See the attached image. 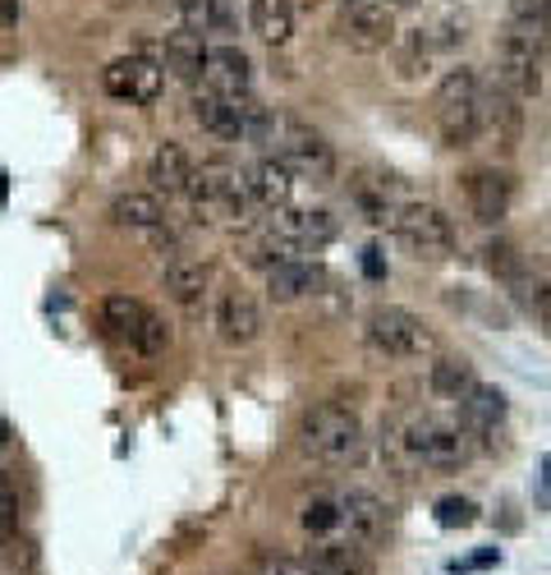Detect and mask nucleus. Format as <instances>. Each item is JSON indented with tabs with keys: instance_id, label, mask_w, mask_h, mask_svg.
<instances>
[{
	"instance_id": "nucleus-1",
	"label": "nucleus",
	"mask_w": 551,
	"mask_h": 575,
	"mask_svg": "<svg viewBox=\"0 0 551 575\" xmlns=\"http://www.w3.org/2000/svg\"><path fill=\"white\" fill-rule=\"evenodd\" d=\"M299 442L322 465H350V461H358V451H363V423H358V414L350 405L322 401L313 410H303Z\"/></svg>"
},
{
	"instance_id": "nucleus-2",
	"label": "nucleus",
	"mask_w": 551,
	"mask_h": 575,
	"mask_svg": "<svg viewBox=\"0 0 551 575\" xmlns=\"http://www.w3.org/2000/svg\"><path fill=\"white\" fill-rule=\"evenodd\" d=\"M401 446L414 465H427V470H465L474 461V438L465 423H450V419H437V414H423V419H409V429L401 433Z\"/></svg>"
},
{
	"instance_id": "nucleus-3",
	"label": "nucleus",
	"mask_w": 551,
	"mask_h": 575,
	"mask_svg": "<svg viewBox=\"0 0 551 575\" xmlns=\"http://www.w3.org/2000/svg\"><path fill=\"white\" fill-rule=\"evenodd\" d=\"M367 346L386 359H427L437 355V331L401 305H377L367 314Z\"/></svg>"
},
{
	"instance_id": "nucleus-4",
	"label": "nucleus",
	"mask_w": 551,
	"mask_h": 575,
	"mask_svg": "<svg viewBox=\"0 0 551 575\" xmlns=\"http://www.w3.org/2000/svg\"><path fill=\"white\" fill-rule=\"evenodd\" d=\"M391 226H395V239H401L414 258L441 263V258L455 254V226L437 203H405L401 212H395Z\"/></svg>"
},
{
	"instance_id": "nucleus-5",
	"label": "nucleus",
	"mask_w": 551,
	"mask_h": 575,
	"mask_svg": "<svg viewBox=\"0 0 551 575\" xmlns=\"http://www.w3.org/2000/svg\"><path fill=\"white\" fill-rule=\"evenodd\" d=\"M276 157L303 179H331L335 175V147L313 125H303V120H294V115H285L281 138H276Z\"/></svg>"
},
{
	"instance_id": "nucleus-6",
	"label": "nucleus",
	"mask_w": 551,
	"mask_h": 575,
	"mask_svg": "<svg viewBox=\"0 0 551 575\" xmlns=\"http://www.w3.org/2000/svg\"><path fill=\"white\" fill-rule=\"evenodd\" d=\"M162 83H166V70L157 60L147 55H119L102 70V88L115 97V102H134V106H147L162 97Z\"/></svg>"
},
{
	"instance_id": "nucleus-7",
	"label": "nucleus",
	"mask_w": 551,
	"mask_h": 575,
	"mask_svg": "<svg viewBox=\"0 0 551 575\" xmlns=\"http://www.w3.org/2000/svg\"><path fill=\"white\" fill-rule=\"evenodd\" d=\"M497 83L514 102H533L542 93V51L510 38V33H501V42H497Z\"/></svg>"
},
{
	"instance_id": "nucleus-8",
	"label": "nucleus",
	"mask_w": 551,
	"mask_h": 575,
	"mask_svg": "<svg viewBox=\"0 0 551 575\" xmlns=\"http://www.w3.org/2000/svg\"><path fill=\"white\" fill-rule=\"evenodd\" d=\"M465 203H469L478 226H501L510 203H514V179L497 166H474L465 175Z\"/></svg>"
},
{
	"instance_id": "nucleus-9",
	"label": "nucleus",
	"mask_w": 551,
	"mask_h": 575,
	"mask_svg": "<svg viewBox=\"0 0 551 575\" xmlns=\"http://www.w3.org/2000/svg\"><path fill=\"white\" fill-rule=\"evenodd\" d=\"M341 525L350 530L354 543H363V548L373 553L377 543H386V534H391V511L373 489H350L341 497Z\"/></svg>"
},
{
	"instance_id": "nucleus-10",
	"label": "nucleus",
	"mask_w": 551,
	"mask_h": 575,
	"mask_svg": "<svg viewBox=\"0 0 551 575\" xmlns=\"http://www.w3.org/2000/svg\"><path fill=\"white\" fill-rule=\"evenodd\" d=\"M202 88L221 97H249L253 88V60L239 47H207V65H202Z\"/></svg>"
},
{
	"instance_id": "nucleus-11",
	"label": "nucleus",
	"mask_w": 551,
	"mask_h": 575,
	"mask_svg": "<svg viewBox=\"0 0 551 575\" xmlns=\"http://www.w3.org/2000/svg\"><path fill=\"white\" fill-rule=\"evenodd\" d=\"M478 125L487 138H497L510 153L519 143V130H524V106H519L501 83H487V88H478Z\"/></svg>"
},
{
	"instance_id": "nucleus-12",
	"label": "nucleus",
	"mask_w": 551,
	"mask_h": 575,
	"mask_svg": "<svg viewBox=\"0 0 551 575\" xmlns=\"http://www.w3.org/2000/svg\"><path fill=\"white\" fill-rule=\"evenodd\" d=\"M341 38L363 55L386 51L395 42V10H386V6H350L345 23H341Z\"/></svg>"
},
{
	"instance_id": "nucleus-13",
	"label": "nucleus",
	"mask_w": 551,
	"mask_h": 575,
	"mask_svg": "<svg viewBox=\"0 0 551 575\" xmlns=\"http://www.w3.org/2000/svg\"><path fill=\"white\" fill-rule=\"evenodd\" d=\"M217 331H221V341L226 346H253L262 337V309H258V299L249 290H226L221 295V305H217Z\"/></svg>"
},
{
	"instance_id": "nucleus-14",
	"label": "nucleus",
	"mask_w": 551,
	"mask_h": 575,
	"mask_svg": "<svg viewBox=\"0 0 551 575\" xmlns=\"http://www.w3.org/2000/svg\"><path fill=\"white\" fill-rule=\"evenodd\" d=\"M147 179H152V194H166V198L189 194L194 162H189V153H184V143L162 138L157 147H152V157H147Z\"/></svg>"
},
{
	"instance_id": "nucleus-15",
	"label": "nucleus",
	"mask_w": 551,
	"mask_h": 575,
	"mask_svg": "<svg viewBox=\"0 0 551 575\" xmlns=\"http://www.w3.org/2000/svg\"><path fill=\"white\" fill-rule=\"evenodd\" d=\"M276 235L299 239V245H309V249H322L341 235V222H335L326 207H281L276 212Z\"/></svg>"
},
{
	"instance_id": "nucleus-16",
	"label": "nucleus",
	"mask_w": 551,
	"mask_h": 575,
	"mask_svg": "<svg viewBox=\"0 0 551 575\" xmlns=\"http://www.w3.org/2000/svg\"><path fill=\"white\" fill-rule=\"evenodd\" d=\"M249 97H221V93H207V88H202V93L194 97V120L207 134H217L226 143H239L243 138V102H249Z\"/></svg>"
},
{
	"instance_id": "nucleus-17",
	"label": "nucleus",
	"mask_w": 551,
	"mask_h": 575,
	"mask_svg": "<svg viewBox=\"0 0 551 575\" xmlns=\"http://www.w3.org/2000/svg\"><path fill=\"white\" fill-rule=\"evenodd\" d=\"M506 410H510V401H506V391L501 387H487V382H478L465 401H459V423L469 429V438H487V433H497L501 423H506Z\"/></svg>"
},
{
	"instance_id": "nucleus-18",
	"label": "nucleus",
	"mask_w": 551,
	"mask_h": 575,
	"mask_svg": "<svg viewBox=\"0 0 551 575\" xmlns=\"http://www.w3.org/2000/svg\"><path fill=\"white\" fill-rule=\"evenodd\" d=\"M162 286H166V295L175 299L179 309H198L207 286H211V263H202V258H170Z\"/></svg>"
},
{
	"instance_id": "nucleus-19",
	"label": "nucleus",
	"mask_w": 551,
	"mask_h": 575,
	"mask_svg": "<svg viewBox=\"0 0 551 575\" xmlns=\"http://www.w3.org/2000/svg\"><path fill=\"white\" fill-rule=\"evenodd\" d=\"M309 566L322 575H373V557L354 538H322L309 553Z\"/></svg>"
},
{
	"instance_id": "nucleus-20",
	"label": "nucleus",
	"mask_w": 551,
	"mask_h": 575,
	"mask_svg": "<svg viewBox=\"0 0 551 575\" xmlns=\"http://www.w3.org/2000/svg\"><path fill=\"white\" fill-rule=\"evenodd\" d=\"M249 194H253V203H262L271 212L290 207V198H294V171L281 157H262L249 171Z\"/></svg>"
},
{
	"instance_id": "nucleus-21",
	"label": "nucleus",
	"mask_w": 551,
	"mask_h": 575,
	"mask_svg": "<svg viewBox=\"0 0 551 575\" xmlns=\"http://www.w3.org/2000/svg\"><path fill=\"white\" fill-rule=\"evenodd\" d=\"M162 70H170L179 83H198L202 79V65H207V47H202V33H189V28H179V33L166 38L162 47Z\"/></svg>"
},
{
	"instance_id": "nucleus-22",
	"label": "nucleus",
	"mask_w": 551,
	"mask_h": 575,
	"mask_svg": "<svg viewBox=\"0 0 551 575\" xmlns=\"http://www.w3.org/2000/svg\"><path fill=\"white\" fill-rule=\"evenodd\" d=\"M506 33L538 47V51H547L551 47V0H510Z\"/></svg>"
},
{
	"instance_id": "nucleus-23",
	"label": "nucleus",
	"mask_w": 551,
	"mask_h": 575,
	"mask_svg": "<svg viewBox=\"0 0 551 575\" xmlns=\"http://www.w3.org/2000/svg\"><path fill=\"white\" fill-rule=\"evenodd\" d=\"M249 23L267 47H285L294 38V0H249Z\"/></svg>"
},
{
	"instance_id": "nucleus-24",
	"label": "nucleus",
	"mask_w": 551,
	"mask_h": 575,
	"mask_svg": "<svg viewBox=\"0 0 551 575\" xmlns=\"http://www.w3.org/2000/svg\"><path fill=\"white\" fill-rule=\"evenodd\" d=\"M318 281H322L318 267H309V263H276V267H267V295L276 299V305H294V299L313 295Z\"/></svg>"
},
{
	"instance_id": "nucleus-25",
	"label": "nucleus",
	"mask_w": 551,
	"mask_h": 575,
	"mask_svg": "<svg viewBox=\"0 0 551 575\" xmlns=\"http://www.w3.org/2000/svg\"><path fill=\"white\" fill-rule=\"evenodd\" d=\"M111 222L125 226V230H157L166 222V207L157 194H143V189H129L111 203Z\"/></svg>"
},
{
	"instance_id": "nucleus-26",
	"label": "nucleus",
	"mask_w": 551,
	"mask_h": 575,
	"mask_svg": "<svg viewBox=\"0 0 551 575\" xmlns=\"http://www.w3.org/2000/svg\"><path fill=\"white\" fill-rule=\"evenodd\" d=\"M427 387H433L437 401H465L469 391L478 387V378H474V364H469V359L441 355L437 364H433V373H427Z\"/></svg>"
},
{
	"instance_id": "nucleus-27",
	"label": "nucleus",
	"mask_w": 551,
	"mask_h": 575,
	"mask_svg": "<svg viewBox=\"0 0 551 575\" xmlns=\"http://www.w3.org/2000/svg\"><path fill=\"white\" fill-rule=\"evenodd\" d=\"M437 130L446 147H469L482 125H478V97L474 102H459V106H437Z\"/></svg>"
},
{
	"instance_id": "nucleus-28",
	"label": "nucleus",
	"mask_w": 551,
	"mask_h": 575,
	"mask_svg": "<svg viewBox=\"0 0 551 575\" xmlns=\"http://www.w3.org/2000/svg\"><path fill=\"white\" fill-rule=\"evenodd\" d=\"M147 314H152V309L143 305V299H134V295H106V299H102V322L115 331V337L138 341Z\"/></svg>"
},
{
	"instance_id": "nucleus-29",
	"label": "nucleus",
	"mask_w": 551,
	"mask_h": 575,
	"mask_svg": "<svg viewBox=\"0 0 551 575\" xmlns=\"http://www.w3.org/2000/svg\"><path fill=\"white\" fill-rule=\"evenodd\" d=\"M395 65H401V79H427V70H433V42H427V28L405 33Z\"/></svg>"
},
{
	"instance_id": "nucleus-30",
	"label": "nucleus",
	"mask_w": 551,
	"mask_h": 575,
	"mask_svg": "<svg viewBox=\"0 0 551 575\" xmlns=\"http://www.w3.org/2000/svg\"><path fill=\"white\" fill-rule=\"evenodd\" d=\"M299 525H303V534L326 538L331 530H341V502L335 497H309L303 511H299Z\"/></svg>"
},
{
	"instance_id": "nucleus-31",
	"label": "nucleus",
	"mask_w": 551,
	"mask_h": 575,
	"mask_svg": "<svg viewBox=\"0 0 551 575\" xmlns=\"http://www.w3.org/2000/svg\"><path fill=\"white\" fill-rule=\"evenodd\" d=\"M482 263H487V271H492L501 286H510L519 271H524V258H519V249L510 245V239H492V245L482 249Z\"/></svg>"
},
{
	"instance_id": "nucleus-32",
	"label": "nucleus",
	"mask_w": 551,
	"mask_h": 575,
	"mask_svg": "<svg viewBox=\"0 0 551 575\" xmlns=\"http://www.w3.org/2000/svg\"><path fill=\"white\" fill-rule=\"evenodd\" d=\"M478 74L474 70H465V65H459V70H450L441 83H437V106H459V102H474L478 97Z\"/></svg>"
},
{
	"instance_id": "nucleus-33",
	"label": "nucleus",
	"mask_w": 551,
	"mask_h": 575,
	"mask_svg": "<svg viewBox=\"0 0 551 575\" xmlns=\"http://www.w3.org/2000/svg\"><path fill=\"white\" fill-rule=\"evenodd\" d=\"M179 19L189 33H211L221 23V6L217 0H179Z\"/></svg>"
},
{
	"instance_id": "nucleus-34",
	"label": "nucleus",
	"mask_w": 551,
	"mask_h": 575,
	"mask_svg": "<svg viewBox=\"0 0 551 575\" xmlns=\"http://www.w3.org/2000/svg\"><path fill=\"white\" fill-rule=\"evenodd\" d=\"M478 521V506L469 497H441L437 502V525L441 530H469Z\"/></svg>"
},
{
	"instance_id": "nucleus-35",
	"label": "nucleus",
	"mask_w": 551,
	"mask_h": 575,
	"mask_svg": "<svg viewBox=\"0 0 551 575\" xmlns=\"http://www.w3.org/2000/svg\"><path fill=\"white\" fill-rule=\"evenodd\" d=\"M134 346H138L143 355H162V350L170 346V322L157 318V314H147V322H143V331H138Z\"/></svg>"
},
{
	"instance_id": "nucleus-36",
	"label": "nucleus",
	"mask_w": 551,
	"mask_h": 575,
	"mask_svg": "<svg viewBox=\"0 0 551 575\" xmlns=\"http://www.w3.org/2000/svg\"><path fill=\"white\" fill-rule=\"evenodd\" d=\"M19 525V489L10 483V474L0 470V534Z\"/></svg>"
},
{
	"instance_id": "nucleus-37",
	"label": "nucleus",
	"mask_w": 551,
	"mask_h": 575,
	"mask_svg": "<svg viewBox=\"0 0 551 575\" xmlns=\"http://www.w3.org/2000/svg\"><path fill=\"white\" fill-rule=\"evenodd\" d=\"M262 575H313V566L299 562V557H271V562L262 566Z\"/></svg>"
},
{
	"instance_id": "nucleus-38",
	"label": "nucleus",
	"mask_w": 551,
	"mask_h": 575,
	"mask_svg": "<svg viewBox=\"0 0 551 575\" xmlns=\"http://www.w3.org/2000/svg\"><path fill=\"white\" fill-rule=\"evenodd\" d=\"M363 271H367V277H373V281H382V277H386V263H382V249H363Z\"/></svg>"
},
{
	"instance_id": "nucleus-39",
	"label": "nucleus",
	"mask_w": 551,
	"mask_h": 575,
	"mask_svg": "<svg viewBox=\"0 0 551 575\" xmlns=\"http://www.w3.org/2000/svg\"><path fill=\"white\" fill-rule=\"evenodd\" d=\"M19 14H23L19 0H0V28H14V23H19Z\"/></svg>"
},
{
	"instance_id": "nucleus-40",
	"label": "nucleus",
	"mask_w": 551,
	"mask_h": 575,
	"mask_svg": "<svg viewBox=\"0 0 551 575\" xmlns=\"http://www.w3.org/2000/svg\"><path fill=\"white\" fill-rule=\"evenodd\" d=\"M10 438H14V433H10V419H6V414H0V451H6V446H10Z\"/></svg>"
},
{
	"instance_id": "nucleus-41",
	"label": "nucleus",
	"mask_w": 551,
	"mask_h": 575,
	"mask_svg": "<svg viewBox=\"0 0 551 575\" xmlns=\"http://www.w3.org/2000/svg\"><path fill=\"white\" fill-rule=\"evenodd\" d=\"M6 194H10V179L0 175V212H6Z\"/></svg>"
},
{
	"instance_id": "nucleus-42",
	"label": "nucleus",
	"mask_w": 551,
	"mask_h": 575,
	"mask_svg": "<svg viewBox=\"0 0 551 575\" xmlns=\"http://www.w3.org/2000/svg\"><path fill=\"white\" fill-rule=\"evenodd\" d=\"M386 10H401V6H414V0H382Z\"/></svg>"
},
{
	"instance_id": "nucleus-43",
	"label": "nucleus",
	"mask_w": 551,
	"mask_h": 575,
	"mask_svg": "<svg viewBox=\"0 0 551 575\" xmlns=\"http://www.w3.org/2000/svg\"><path fill=\"white\" fill-rule=\"evenodd\" d=\"M350 6H382V0H350Z\"/></svg>"
},
{
	"instance_id": "nucleus-44",
	"label": "nucleus",
	"mask_w": 551,
	"mask_h": 575,
	"mask_svg": "<svg viewBox=\"0 0 551 575\" xmlns=\"http://www.w3.org/2000/svg\"><path fill=\"white\" fill-rule=\"evenodd\" d=\"M542 470H547V483H551V461H547V465H542Z\"/></svg>"
},
{
	"instance_id": "nucleus-45",
	"label": "nucleus",
	"mask_w": 551,
	"mask_h": 575,
	"mask_svg": "<svg viewBox=\"0 0 551 575\" xmlns=\"http://www.w3.org/2000/svg\"><path fill=\"white\" fill-rule=\"evenodd\" d=\"M313 575H322V571H313Z\"/></svg>"
}]
</instances>
